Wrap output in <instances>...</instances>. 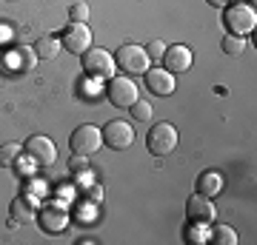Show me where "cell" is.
Segmentation results:
<instances>
[{
	"mask_svg": "<svg viewBox=\"0 0 257 245\" xmlns=\"http://www.w3.org/2000/svg\"><path fill=\"white\" fill-rule=\"evenodd\" d=\"M23 154H26L35 165H52L57 160V145L52 143L46 134H35V137H29L26 140Z\"/></svg>",
	"mask_w": 257,
	"mask_h": 245,
	"instance_id": "cell-9",
	"label": "cell"
},
{
	"mask_svg": "<svg viewBox=\"0 0 257 245\" xmlns=\"http://www.w3.org/2000/svg\"><path fill=\"white\" fill-rule=\"evenodd\" d=\"M209 3H211V6H223V9H226V6H229L231 0H209Z\"/></svg>",
	"mask_w": 257,
	"mask_h": 245,
	"instance_id": "cell-26",
	"label": "cell"
},
{
	"mask_svg": "<svg viewBox=\"0 0 257 245\" xmlns=\"http://www.w3.org/2000/svg\"><path fill=\"white\" fill-rule=\"evenodd\" d=\"M146 148H149V154H155V157H169L177 148V128L172 123L152 126V131L146 137Z\"/></svg>",
	"mask_w": 257,
	"mask_h": 245,
	"instance_id": "cell-6",
	"label": "cell"
},
{
	"mask_svg": "<svg viewBox=\"0 0 257 245\" xmlns=\"http://www.w3.org/2000/svg\"><path fill=\"white\" fill-rule=\"evenodd\" d=\"M223 26H226V35H240V37L251 35L257 26L254 6H248V3H229L226 12H223Z\"/></svg>",
	"mask_w": 257,
	"mask_h": 245,
	"instance_id": "cell-1",
	"label": "cell"
},
{
	"mask_svg": "<svg viewBox=\"0 0 257 245\" xmlns=\"http://www.w3.org/2000/svg\"><path fill=\"white\" fill-rule=\"evenodd\" d=\"M214 217H217V208H214L211 197H206V194H192V197L186 200V219H189V222L211 225Z\"/></svg>",
	"mask_w": 257,
	"mask_h": 245,
	"instance_id": "cell-10",
	"label": "cell"
},
{
	"mask_svg": "<svg viewBox=\"0 0 257 245\" xmlns=\"http://www.w3.org/2000/svg\"><path fill=\"white\" fill-rule=\"evenodd\" d=\"M12 37V29H6V26H0V43H6Z\"/></svg>",
	"mask_w": 257,
	"mask_h": 245,
	"instance_id": "cell-25",
	"label": "cell"
},
{
	"mask_svg": "<svg viewBox=\"0 0 257 245\" xmlns=\"http://www.w3.org/2000/svg\"><path fill=\"white\" fill-rule=\"evenodd\" d=\"M20 143H3L0 145V168H12V165L18 163V157H20Z\"/></svg>",
	"mask_w": 257,
	"mask_h": 245,
	"instance_id": "cell-19",
	"label": "cell"
},
{
	"mask_svg": "<svg viewBox=\"0 0 257 245\" xmlns=\"http://www.w3.org/2000/svg\"><path fill=\"white\" fill-rule=\"evenodd\" d=\"M37 222L49 234L66 231L69 228V208H66V202H49V205H43V211L37 214Z\"/></svg>",
	"mask_w": 257,
	"mask_h": 245,
	"instance_id": "cell-11",
	"label": "cell"
},
{
	"mask_svg": "<svg viewBox=\"0 0 257 245\" xmlns=\"http://www.w3.org/2000/svg\"><path fill=\"white\" fill-rule=\"evenodd\" d=\"M80 60H83V72H86V77H92V80H109L111 74H114V57H111L106 49L92 46L89 52H83L80 55Z\"/></svg>",
	"mask_w": 257,
	"mask_h": 245,
	"instance_id": "cell-5",
	"label": "cell"
},
{
	"mask_svg": "<svg viewBox=\"0 0 257 245\" xmlns=\"http://www.w3.org/2000/svg\"><path fill=\"white\" fill-rule=\"evenodd\" d=\"M100 145H103V134H100V128L92 126V123L77 126L72 131V137H69V148H72L74 157H92L100 151Z\"/></svg>",
	"mask_w": 257,
	"mask_h": 245,
	"instance_id": "cell-4",
	"label": "cell"
},
{
	"mask_svg": "<svg viewBox=\"0 0 257 245\" xmlns=\"http://www.w3.org/2000/svg\"><path fill=\"white\" fill-rule=\"evenodd\" d=\"M89 6L86 3H72V9H69V20H74V23H86L89 20Z\"/></svg>",
	"mask_w": 257,
	"mask_h": 245,
	"instance_id": "cell-22",
	"label": "cell"
},
{
	"mask_svg": "<svg viewBox=\"0 0 257 245\" xmlns=\"http://www.w3.org/2000/svg\"><path fill=\"white\" fill-rule=\"evenodd\" d=\"M114 66H117L123 74H128V77H135V74L140 77V74H146V69L152 66V60H149L143 46L126 43V46H120L117 52H114Z\"/></svg>",
	"mask_w": 257,
	"mask_h": 245,
	"instance_id": "cell-3",
	"label": "cell"
},
{
	"mask_svg": "<svg viewBox=\"0 0 257 245\" xmlns=\"http://www.w3.org/2000/svg\"><path fill=\"white\" fill-rule=\"evenodd\" d=\"M63 52V43H60V35H43L35 43V55L37 60H55L57 55Z\"/></svg>",
	"mask_w": 257,
	"mask_h": 245,
	"instance_id": "cell-15",
	"label": "cell"
},
{
	"mask_svg": "<svg viewBox=\"0 0 257 245\" xmlns=\"http://www.w3.org/2000/svg\"><path fill=\"white\" fill-rule=\"evenodd\" d=\"M103 134V145H109L111 151H126L128 145L135 143V128L126 120H109L100 128Z\"/></svg>",
	"mask_w": 257,
	"mask_h": 245,
	"instance_id": "cell-7",
	"label": "cell"
},
{
	"mask_svg": "<svg viewBox=\"0 0 257 245\" xmlns=\"http://www.w3.org/2000/svg\"><path fill=\"white\" fill-rule=\"evenodd\" d=\"M86 197H89V200H92V197H94V200L100 202V197H103V191L97 188V185H92V188H86Z\"/></svg>",
	"mask_w": 257,
	"mask_h": 245,
	"instance_id": "cell-24",
	"label": "cell"
},
{
	"mask_svg": "<svg viewBox=\"0 0 257 245\" xmlns=\"http://www.w3.org/2000/svg\"><path fill=\"white\" fill-rule=\"evenodd\" d=\"M160 60H163V69H166V72L183 74V72H189V69H192L194 55H192V49H189V46L175 43V46H166V55L160 57Z\"/></svg>",
	"mask_w": 257,
	"mask_h": 245,
	"instance_id": "cell-12",
	"label": "cell"
},
{
	"mask_svg": "<svg viewBox=\"0 0 257 245\" xmlns=\"http://www.w3.org/2000/svg\"><path fill=\"white\" fill-rule=\"evenodd\" d=\"M209 239L214 245H237V234L231 225H214L209 228Z\"/></svg>",
	"mask_w": 257,
	"mask_h": 245,
	"instance_id": "cell-17",
	"label": "cell"
},
{
	"mask_svg": "<svg viewBox=\"0 0 257 245\" xmlns=\"http://www.w3.org/2000/svg\"><path fill=\"white\" fill-rule=\"evenodd\" d=\"M12 60L18 63V69H23V72H32L37 63V55H35V49H26V46H18L15 49V55H12Z\"/></svg>",
	"mask_w": 257,
	"mask_h": 245,
	"instance_id": "cell-18",
	"label": "cell"
},
{
	"mask_svg": "<svg viewBox=\"0 0 257 245\" xmlns=\"http://www.w3.org/2000/svg\"><path fill=\"white\" fill-rule=\"evenodd\" d=\"M223 191V177L217 171H203L197 177V194H206V197H217Z\"/></svg>",
	"mask_w": 257,
	"mask_h": 245,
	"instance_id": "cell-16",
	"label": "cell"
},
{
	"mask_svg": "<svg viewBox=\"0 0 257 245\" xmlns=\"http://www.w3.org/2000/svg\"><path fill=\"white\" fill-rule=\"evenodd\" d=\"M37 214H35V205L29 197H15L9 205V225L18 228V225H29V222H35Z\"/></svg>",
	"mask_w": 257,
	"mask_h": 245,
	"instance_id": "cell-14",
	"label": "cell"
},
{
	"mask_svg": "<svg viewBox=\"0 0 257 245\" xmlns=\"http://www.w3.org/2000/svg\"><path fill=\"white\" fill-rule=\"evenodd\" d=\"M146 89L152 91V94H157V97H169V94H175V74L166 72V69H152L149 66L146 69Z\"/></svg>",
	"mask_w": 257,
	"mask_h": 245,
	"instance_id": "cell-13",
	"label": "cell"
},
{
	"mask_svg": "<svg viewBox=\"0 0 257 245\" xmlns=\"http://www.w3.org/2000/svg\"><path fill=\"white\" fill-rule=\"evenodd\" d=\"M128 111H132V117L138 120V123H149V120H152V114H155V111H152V103H146V100L132 103V106H128Z\"/></svg>",
	"mask_w": 257,
	"mask_h": 245,
	"instance_id": "cell-21",
	"label": "cell"
},
{
	"mask_svg": "<svg viewBox=\"0 0 257 245\" xmlns=\"http://www.w3.org/2000/svg\"><path fill=\"white\" fill-rule=\"evenodd\" d=\"M60 43H63V49H69L72 55L89 52V49H92V29H89V23H74V20H69V26H66L63 35H60Z\"/></svg>",
	"mask_w": 257,
	"mask_h": 245,
	"instance_id": "cell-8",
	"label": "cell"
},
{
	"mask_svg": "<svg viewBox=\"0 0 257 245\" xmlns=\"http://www.w3.org/2000/svg\"><path fill=\"white\" fill-rule=\"evenodd\" d=\"M143 49H146L149 60H157V63H160V57L166 55V43H163V40H152V43H146Z\"/></svg>",
	"mask_w": 257,
	"mask_h": 245,
	"instance_id": "cell-23",
	"label": "cell"
},
{
	"mask_svg": "<svg viewBox=\"0 0 257 245\" xmlns=\"http://www.w3.org/2000/svg\"><path fill=\"white\" fill-rule=\"evenodd\" d=\"M223 52H226V55H243V52H246V37H240V35H226L223 37Z\"/></svg>",
	"mask_w": 257,
	"mask_h": 245,
	"instance_id": "cell-20",
	"label": "cell"
},
{
	"mask_svg": "<svg viewBox=\"0 0 257 245\" xmlns=\"http://www.w3.org/2000/svg\"><path fill=\"white\" fill-rule=\"evenodd\" d=\"M106 97H109V103L114 109H128L132 103L140 100V89L128 74H120V77L111 74L109 80H106Z\"/></svg>",
	"mask_w": 257,
	"mask_h": 245,
	"instance_id": "cell-2",
	"label": "cell"
}]
</instances>
